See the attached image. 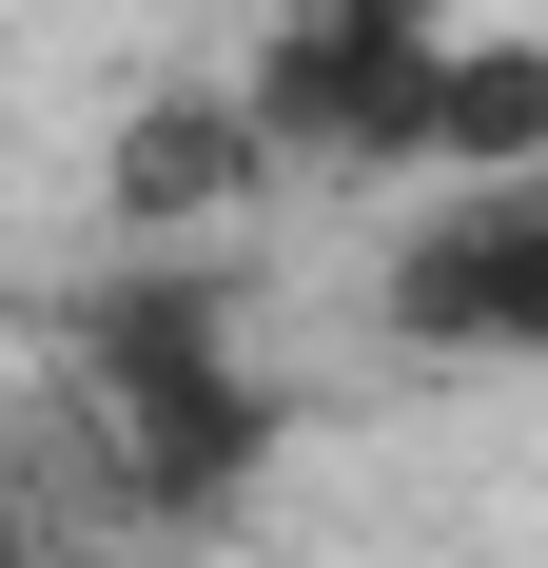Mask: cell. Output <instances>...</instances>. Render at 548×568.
Masks as SVG:
<instances>
[{
    "label": "cell",
    "mask_w": 548,
    "mask_h": 568,
    "mask_svg": "<svg viewBox=\"0 0 548 568\" xmlns=\"http://www.w3.org/2000/svg\"><path fill=\"white\" fill-rule=\"evenodd\" d=\"M470 0H274L235 99L274 118L294 176H432V59Z\"/></svg>",
    "instance_id": "cell-1"
},
{
    "label": "cell",
    "mask_w": 548,
    "mask_h": 568,
    "mask_svg": "<svg viewBox=\"0 0 548 568\" xmlns=\"http://www.w3.org/2000/svg\"><path fill=\"white\" fill-rule=\"evenodd\" d=\"M373 314L412 353H509V373H548V176H450L432 216L392 235Z\"/></svg>",
    "instance_id": "cell-2"
},
{
    "label": "cell",
    "mask_w": 548,
    "mask_h": 568,
    "mask_svg": "<svg viewBox=\"0 0 548 568\" xmlns=\"http://www.w3.org/2000/svg\"><path fill=\"white\" fill-rule=\"evenodd\" d=\"M99 412V452H118V490L158 529H235V490L274 470V432H294V393H274L255 353H216V373H158V393H79Z\"/></svg>",
    "instance_id": "cell-3"
},
{
    "label": "cell",
    "mask_w": 548,
    "mask_h": 568,
    "mask_svg": "<svg viewBox=\"0 0 548 568\" xmlns=\"http://www.w3.org/2000/svg\"><path fill=\"white\" fill-rule=\"evenodd\" d=\"M216 353H235V294L196 255H158V235L59 294V393H158V373H216Z\"/></svg>",
    "instance_id": "cell-4"
},
{
    "label": "cell",
    "mask_w": 548,
    "mask_h": 568,
    "mask_svg": "<svg viewBox=\"0 0 548 568\" xmlns=\"http://www.w3.org/2000/svg\"><path fill=\"white\" fill-rule=\"evenodd\" d=\"M274 118L255 99H138L99 138V196H118V235H196V216H235V196H274Z\"/></svg>",
    "instance_id": "cell-5"
},
{
    "label": "cell",
    "mask_w": 548,
    "mask_h": 568,
    "mask_svg": "<svg viewBox=\"0 0 548 568\" xmlns=\"http://www.w3.org/2000/svg\"><path fill=\"white\" fill-rule=\"evenodd\" d=\"M432 176H548V40L529 20H450V59H432Z\"/></svg>",
    "instance_id": "cell-6"
},
{
    "label": "cell",
    "mask_w": 548,
    "mask_h": 568,
    "mask_svg": "<svg viewBox=\"0 0 548 568\" xmlns=\"http://www.w3.org/2000/svg\"><path fill=\"white\" fill-rule=\"evenodd\" d=\"M40 568H59V549H40Z\"/></svg>",
    "instance_id": "cell-7"
}]
</instances>
